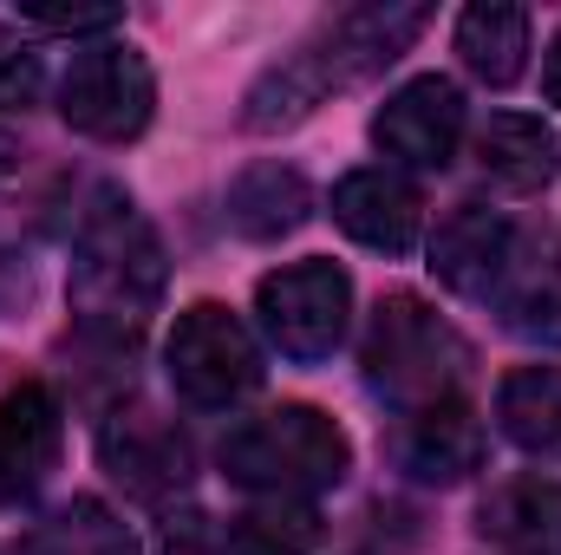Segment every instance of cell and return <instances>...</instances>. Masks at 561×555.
Listing matches in <instances>:
<instances>
[{"label":"cell","mask_w":561,"mask_h":555,"mask_svg":"<svg viewBox=\"0 0 561 555\" xmlns=\"http://www.w3.org/2000/svg\"><path fill=\"white\" fill-rule=\"evenodd\" d=\"M163 281H170L163 242L138 216V203L125 190H99L92 209L79 216L72 281H66V301H72L79 327L99 333V340H138L150 327V314L163 307Z\"/></svg>","instance_id":"cell-1"},{"label":"cell","mask_w":561,"mask_h":555,"mask_svg":"<svg viewBox=\"0 0 561 555\" xmlns=\"http://www.w3.org/2000/svg\"><path fill=\"white\" fill-rule=\"evenodd\" d=\"M216 464L249 497H313L333 490L353 471V438L320 406H268L255 418H236L216 444Z\"/></svg>","instance_id":"cell-2"},{"label":"cell","mask_w":561,"mask_h":555,"mask_svg":"<svg viewBox=\"0 0 561 555\" xmlns=\"http://www.w3.org/2000/svg\"><path fill=\"white\" fill-rule=\"evenodd\" d=\"M366 386L392 406V412H419V406H444L463 399L470 380V340L419 294H386L366 347H359Z\"/></svg>","instance_id":"cell-3"},{"label":"cell","mask_w":561,"mask_h":555,"mask_svg":"<svg viewBox=\"0 0 561 555\" xmlns=\"http://www.w3.org/2000/svg\"><path fill=\"white\" fill-rule=\"evenodd\" d=\"M163 366H170L176 399L196 412H229L262 386V347L242 327V314H229L222 301H196L176 314L163 340Z\"/></svg>","instance_id":"cell-4"},{"label":"cell","mask_w":561,"mask_h":555,"mask_svg":"<svg viewBox=\"0 0 561 555\" xmlns=\"http://www.w3.org/2000/svg\"><path fill=\"white\" fill-rule=\"evenodd\" d=\"M150 112H157V72L131 39L105 33V39L72 46V66L59 79V118L79 138L131 144L150 125Z\"/></svg>","instance_id":"cell-5"},{"label":"cell","mask_w":561,"mask_h":555,"mask_svg":"<svg viewBox=\"0 0 561 555\" xmlns=\"http://www.w3.org/2000/svg\"><path fill=\"white\" fill-rule=\"evenodd\" d=\"M255 320L268 333L280 360H327L340 340H346V320H353V275L340 262H287L275 275H262L255 287Z\"/></svg>","instance_id":"cell-6"},{"label":"cell","mask_w":561,"mask_h":555,"mask_svg":"<svg viewBox=\"0 0 561 555\" xmlns=\"http://www.w3.org/2000/svg\"><path fill=\"white\" fill-rule=\"evenodd\" d=\"M424 7H346V13H333L320 33H307L294 53L313 66V79L327 86V92H340V86H359V79H373V72H386L412 39L424 33Z\"/></svg>","instance_id":"cell-7"},{"label":"cell","mask_w":561,"mask_h":555,"mask_svg":"<svg viewBox=\"0 0 561 555\" xmlns=\"http://www.w3.org/2000/svg\"><path fill=\"white\" fill-rule=\"evenodd\" d=\"M483 307L529 347H561V236L556 229H510L503 269Z\"/></svg>","instance_id":"cell-8"},{"label":"cell","mask_w":561,"mask_h":555,"mask_svg":"<svg viewBox=\"0 0 561 555\" xmlns=\"http://www.w3.org/2000/svg\"><path fill=\"white\" fill-rule=\"evenodd\" d=\"M463 138V92L444 72L405 79L379 112H373V144L405 163V170H444Z\"/></svg>","instance_id":"cell-9"},{"label":"cell","mask_w":561,"mask_h":555,"mask_svg":"<svg viewBox=\"0 0 561 555\" xmlns=\"http://www.w3.org/2000/svg\"><path fill=\"white\" fill-rule=\"evenodd\" d=\"M66 444V406L46 380H20L0 393V510L39 497Z\"/></svg>","instance_id":"cell-10"},{"label":"cell","mask_w":561,"mask_h":555,"mask_svg":"<svg viewBox=\"0 0 561 555\" xmlns=\"http://www.w3.org/2000/svg\"><path fill=\"white\" fill-rule=\"evenodd\" d=\"M386 451H392L399 477H412V484H431V490H444V484H463L470 471H483L490 431H483V418L470 412L463 399H444V406H419V412H399L392 438H386Z\"/></svg>","instance_id":"cell-11"},{"label":"cell","mask_w":561,"mask_h":555,"mask_svg":"<svg viewBox=\"0 0 561 555\" xmlns=\"http://www.w3.org/2000/svg\"><path fill=\"white\" fill-rule=\"evenodd\" d=\"M333 223L359 242V249H379V256H412L424 229V196L412 177L373 163V170H346L333 183Z\"/></svg>","instance_id":"cell-12"},{"label":"cell","mask_w":561,"mask_h":555,"mask_svg":"<svg viewBox=\"0 0 561 555\" xmlns=\"http://www.w3.org/2000/svg\"><path fill=\"white\" fill-rule=\"evenodd\" d=\"M99 457L125 490H138L150 503L190 484V438L170 418L144 412V406H118L99 424Z\"/></svg>","instance_id":"cell-13"},{"label":"cell","mask_w":561,"mask_h":555,"mask_svg":"<svg viewBox=\"0 0 561 555\" xmlns=\"http://www.w3.org/2000/svg\"><path fill=\"white\" fill-rule=\"evenodd\" d=\"M477 536L503 555H561V484L510 477L477 503Z\"/></svg>","instance_id":"cell-14"},{"label":"cell","mask_w":561,"mask_h":555,"mask_svg":"<svg viewBox=\"0 0 561 555\" xmlns=\"http://www.w3.org/2000/svg\"><path fill=\"white\" fill-rule=\"evenodd\" d=\"M510 229H516V223L496 216V209H477V203L450 209V216L437 223V236H431V275L444 281L450 294H463V301H483L490 281H496V269H503Z\"/></svg>","instance_id":"cell-15"},{"label":"cell","mask_w":561,"mask_h":555,"mask_svg":"<svg viewBox=\"0 0 561 555\" xmlns=\"http://www.w3.org/2000/svg\"><path fill=\"white\" fill-rule=\"evenodd\" d=\"M477 163L510 196H536V190H549L561 177V138L542 118H529V112H496L477 132Z\"/></svg>","instance_id":"cell-16"},{"label":"cell","mask_w":561,"mask_h":555,"mask_svg":"<svg viewBox=\"0 0 561 555\" xmlns=\"http://www.w3.org/2000/svg\"><path fill=\"white\" fill-rule=\"evenodd\" d=\"M313 216V190L294 163H249L236 183H229V223L249 236V242H280L294 236L300 223Z\"/></svg>","instance_id":"cell-17"},{"label":"cell","mask_w":561,"mask_h":555,"mask_svg":"<svg viewBox=\"0 0 561 555\" xmlns=\"http://www.w3.org/2000/svg\"><path fill=\"white\" fill-rule=\"evenodd\" d=\"M457 59L483 86H516L529 66V13L510 0H477L457 13Z\"/></svg>","instance_id":"cell-18"},{"label":"cell","mask_w":561,"mask_h":555,"mask_svg":"<svg viewBox=\"0 0 561 555\" xmlns=\"http://www.w3.org/2000/svg\"><path fill=\"white\" fill-rule=\"evenodd\" d=\"M496 431L516 451L556 457L561 451V366H516L496 386Z\"/></svg>","instance_id":"cell-19"},{"label":"cell","mask_w":561,"mask_h":555,"mask_svg":"<svg viewBox=\"0 0 561 555\" xmlns=\"http://www.w3.org/2000/svg\"><path fill=\"white\" fill-rule=\"evenodd\" d=\"M13 555H138V543H131V530L99 497H72L66 510H53L46 523H33L26 543Z\"/></svg>","instance_id":"cell-20"},{"label":"cell","mask_w":561,"mask_h":555,"mask_svg":"<svg viewBox=\"0 0 561 555\" xmlns=\"http://www.w3.org/2000/svg\"><path fill=\"white\" fill-rule=\"evenodd\" d=\"M313 543H320V517L300 497H255L222 530L229 555H313Z\"/></svg>","instance_id":"cell-21"},{"label":"cell","mask_w":561,"mask_h":555,"mask_svg":"<svg viewBox=\"0 0 561 555\" xmlns=\"http://www.w3.org/2000/svg\"><path fill=\"white\" fill-rule=\"evenodd\" d=\"M46 86L39 46L26 39V26H0V112H26Z\"/></svg>","instance_id":"cell-22"},{"label":"cell","mask_w":561,"mask_h":555,"mask_svg":"<svg viewBox=\"0 0 561 555\" xmlns=\"http://www.w3.org/2000/svg\"><path fill=\"white\" fill-rule=\"evenodd\" d=\"M26 33H66V39H105L118 26V7H26L20 13Z\"/></svg>","instance_id":"cell-23"},{"label":"cell","mask_w":561,"mask_h":555,"mask_svg":"<svg viewBox=\"0 0 561 555\" xmlns=\"http://www.w3.org/2000/svg\"><path fill=\"white\" fill-rule=\"evenodd\" d=\"M196 523H203V517H183V523L170 517V530H163V555H229L216 536H203Z\"/></svg>","instance_id":"cell-24"},{"label":"cell","mask_w":561,"mask_h":555,"mask_svg":"<svg viewBox=\"0 0 561 555\" xmlns=\"http://www.w3.org/2000/svg\"><path fill=\"white\" fill-rule=\"evenodd\" d=\"M542 92H549V105H561V33L549 39V59H542Z\"/></svg>","instance_id":"cell-25"}]
</instances>
